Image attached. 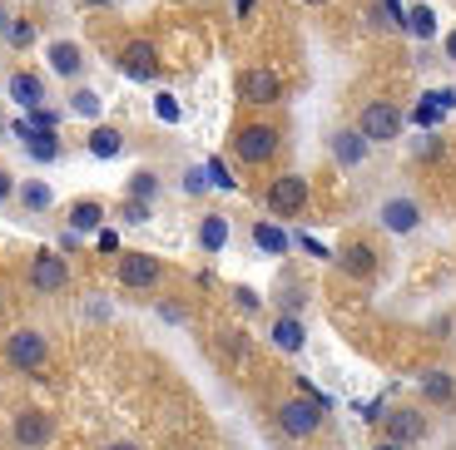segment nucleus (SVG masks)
<instances>
[{"label":"nucleus","mask_w":456,"mask_h":450,"mask_svg":"<svg viewBox=\"0 0 456 450\" xmlns=\"http://www.w3.org/2000/svg\"><path fill=\"white\" fill-rule=\"evenodd\" d=\"M402 125H407V114H402L397 104H387V100L362 104V114H357V134H362L367 144H397Z\"/></svg>","instance_id":"obj_1"},{"label":"nucleus","mask_w":456,"mask_h":450,"mask_svg":"<svg viewBox=\"0 0 456 450\" xmlns=\"http://www.w3.org/2000/svg\"><path fill=\"white\" fill-rule=\"evenodd\" d=\"M0 357L11 361L15 372H40L50 361V342H45V332H35V326H15L11 337H5V347H0Z\"/></svg>","instance_id":"obj_2"},{"label":"nucleus","mask_w":456,"mask_h":450,"mask_svg":"<svg viewBox=\"0 0 456 450\" xmlns=\"http://www.w3.org/2000/svg\"><path fill=\"white\" fill-rule=\"evenodd\" d=\"M278 144H283V134L273 125H258V119L233 129V154H239V164H268L278 154Z\"/></svg>","instance_id":"obj_3"},{"label":"nucleus","mask_w":456,"mask_h":450,"mask_svg":"<svg viewBox=\"0 0 456 450\" xmlns=\"http://www.w3.org/2000/svg\"><path fill=\"white\" fill-rule=\"evenodd\" d=\"M322 411H328V406L313 401V396H293V401L278 406V430H283V436H293V440H308V436H318Z\"/></svg>","instance_id":"obj_4"},{"label":"nucleus","mask_w":456,"mask_h":450,"mask_svg":"<svg viewBox=\"0 0 456 450\" xmlns=\"http://www.w3.org/2000/svg\"><path fill=\"white\" fill-rule=\"evenodd\" d=\"M308 179L303 173H278L273 183H268V193H263V203H268V213L273 218H293L308 208Z\"/></svg>","instance_id":"obj_5"},{"label":"nucleus","mask_w":456,"mask_h":450,"mask_svg":"<svg viewBox=\"0 0 456 450\" xmlns=\"http://www.w3.org/2000/svg\"><path fill=\"white\" fill-rule=\"evenodd\" d=\"M11 440H15V450H50V440H55V416L40 411V406H30V411L15 416Z\"/></svg>","instance_id":"obj_6"},{"label":"nucleus","mask_w":456,"mask_h":450,"mask_svg":"<svg viewBox=\"0 0 456 450\" xmlns=\"http://www.w3.org/2000/svg\"><path fill=\"white\" fill-rule=\"evenodd\" d=\"M159 277H164V262L154 253H125L119 258V282L129 293H149V287H159Z\"/></svg>","instance_id":"obj_7"},{"label":"nucleus","mask_w":456,"mask_h":450,"mask_svg":"<svg viewBox=\"0 0 456 450\" xmlns=\"http://www.w3.org/2000/svg\"><path fill=\"white\" fill-rule=\"evenodd\" d=\"M239 100L243 104H278L283 100V79H278V69H263V65L243 69L239 75Z\"/></svg>","instance_id":"obj_8"},{"label":"nucleus","mask_w":456,"mask_h":450,"mask_svg":"<svg viewBox=\"0 0 456 450\" xmlns=\"http://www.w3.org/2000/svg\"><path fill=\"white\" fill-rule=\"evenodd\" d=\"M114 69L144 84V79H154V75H159V50L149 45V40H129V45L119 50V55H114Z\"/></svg>","instance_id":"obj_9"},{"label":"nucleus","mask_w":456,"mask_h":450,"mask_svg":"<svg viewBox=\"0 0 456 450\" xmlns=\"http://www.w3.org/2000/svg\"><path fill=\"white\" fill-rule=\"evenodd\" d=\"M30 287H35V293H45V297L65 293V287H69L65 258H60V253H35V258H30Z\"/></svg>","instance_id":"obj_10"},{"label":"nucleus","mask_w":456,"mask_h":450,"mask_svg":"<svg viewBox=\"0 0 456 450\" xmlns=\"http://www.w3.org/2000/svg\"><path fill=\"white\" fill-rule=\"evenodd\" d=\"M427 436V416L422 411H411V406H397L382 416V440H397V446H417Z\"/></svg>","instance_id":"obj_11"},{"label":"nucleus","mask_w":456,"mask_h":450,"mask_svg":"<svg viewBox=\"0 0 456 450\" xmlns=\"http://www.w3.org/2000/svg\"><path fill=\"white\" fill-rule=\"evenodd\" d=\"M328 149H332V164H338V169H357L372 144H367V139L357 134V125H353V129H332Z\"/></svg>","instance_id":"obj_12"},{"label":"nucleus","mask_w":456,"mask_h":450,"mask_svg":"<svg viewBox=\"0 0 456 450\" xmlns=\"http://www.w3.org/2000/svg\"><path fill=\"white\" fill-rule=\"evenodd\" d=\"M382 228H387V233H411V228H422V203L417 198H387L382 203Z\"/></svg>","instance_id":"obj_13"},{"label":"nucleus","mask_w":456,"mask_h":450,"mask_svg":"<svg viewBox=\"0 0 456 450\" xmlns=\"http://www.w3.org/2000/svg\"><path fill=\"white\" fill-rule=\"evenodd\" d=\"M11 100L20 104V109H40V104H45V79L35 75V69H15L11 75Z\"/></svg>","instance_id":"obj_14"},{"label":"nucleus","mask_w":456,"mask_h":450,"mask_svg":"<svg viewBox=\"0 0 456 450\" xmlns=\"http://www.w3.org/2000/svg\"><path fill=\"white\" fill-rule=\"evenodd\" d=\"M45 60L60 79H80V69H85V50L75 45V40H55V45L45 50Z\"/></svg>","instance_id":"obj_15"},{"label":"nucleus","mask_w":456,"mask_h":450,"mask_svg":"<svg viewBox=\"0 0 456 450\" xmlns=\"http://www.w3.org/2000/svg\"><path fill=\"white\" fill-rule=\"evenodd\" d=\"M338 268L347 272V277H372L377 272V253H372V243H347V248L338 253Z\"/></svg>","instance_id":"obj_16"},{"label":"nucleus","mask_w":456,"mask_h":450,"mask_svg":"<svg viewBox=\"0 0 456 450\" xmlns=\"http://www.w3.org/2000/svg\"><path fill=\"white\" fill-rule=\"evenodd\" d=\"M273 347L278 351H303V347H308V326H303V322H297V317H278V322H273Z\"/></svg>","instance_id":"obj_17"},{"label":"nucleus","mask_w":456,"mask_h":450,"mask_svg":"<svg viewBox=\"0 0 456 450\" xmlns=\"http://www.w3.org/2000/svg\"><path fill=\"white\" fill-rule=\"evenodd\" d=\"M104 223V203L100 198H80L69 208V233H100Z\"/></svg>","instance_id":"obj_18"},{"label":"nucleus","mask_w":456,"mask_h":450,"mask_svg":"<svg viewBox=\"0 0 456 450\" xmlns=\"http://www.w3.org/2000/svg\"><path fill=\"white\" fill-rule=\"evenodd\" d=\"M253 243H258L268 258H283V253L293 248V237H288L278 223H268V218H263V223H253Z\"/></svg>","instance_id":"obj_19"},{"label":"nucleus","mask_w":456,"mask_h":450,"mask_svg":"<svg viewBox=\"0 0 456 450\" xmlns=\"http://www.w3.org/2000/svg\"><path fill=\"white\" fill-rule=\"evenodd\" d=\"M422 396L432 406H452L456 401V376L452 372H422Z\"/></svg>","instance_id":"obj_20"},{"label":"nucleus","mask_w":456,"mask_h":450,"mask_svg":"<svg viewBox=\"0 0 456 450\" xmlns=\"http://www.w3.org/2000/svg\"><path fill=\"white\" fill-rule=\"evenodd\" d=\"M15 198H20V208H25V213H45L50 203H55V193H50V183L25 179L20 189H15Z\"/></svg>","instance_id":"obj_21"},{"label":"nucleus","mask_w":456,"mask_h":450,"mask_svg":"<svg viewBox=\"0 0 456 450\" xmlns=\"http://www.w3.org/2000/svg\"><path fill=\"white\" fill-rule=\"evenodd\" d=\"M224 243H228V218L224 213H204V223H199V248L224 253Z\"/></svg>","instance_id":"obj_22"},{"label":"nucleus","mask_w":456,"mask_h":450,"mask_svg":"<svg viewBox=\"0 0 456 450\" xmlns=\"http://www.w3.org/2000/svg\"><path fill=\"white\" fill-rule=\"evenodd\" d=\"M119 149H125V134L114 125H94V134H90V154L94 158H119Z\"/></svg>","instance_id":"obj_23"},{"label":"nucleus","mask_w":456,"mask_h":450,"mask_svg":"<svg viewBox=\"0 0 456 450\" xmlns=\"http://www.w3.org/2000/svg\"><path fill=\"white\" fill-rule=\"evenodd\" d=\"M407 30L417 35V40H432L436 35V11L427 5V0H417V5L407 11Z\"/></svg>","instance_id":"obj_24"},{"label":"nucleus","mask_w":456,"mask_h":450,"mask_svg":"<svg viewBox=\"0 0 456 450\" xmlns=\"http://www.w3.org/2000/svg\"><path fill=\"white\" fill-rule=\"evenodd\" d=\"M25 154H30L35 164H55V158H60V139L55 134H30V139H25Z\"/></svg>","instance_id":"obj_25"},{"label":"nucleus","mask_w":456,"mask_h":450,"mask_svg":"<svg viewBox=\"0 0 456 450\" xmlns=\"http://www.w3.org/2000/svg\"><path fill=\"white\" fill-rule=\"evenodd\" d=\"M129 198H139V203H154V198H159V173L139 169L134 179H129Z\"/></svg>","instance_id":"obj_26"},{"label":"nucleus","mask_w":456,"mask_h":450,"mask_svg":"<svg viewBox=\"0 0 456 450\" xmlns=\"http://www.w3.org/2000/svg\"><path fill=\"white\" fill-rule=\"evenodd\" d=\"M100 109H104V104H100V94H94V90H75V94H69V114H80V119H100Z\"/></svg>","instance_id":"obj_27"},{"label":"nucleus","mask_w":456,"mask_h":450,"mask_svg":"<svg viewBox=\"0 0 456 450\" xmlns=\"http://www.w3.org/2000/svg\"><path fill=\"white\" fill-rule=\"evenodd\" d=\"M411 125H417V129H427V134H432V129L442 125V109L422 100V104H417V109H411Z\"/></svg>","instance_id":"obj_28"},{"label":"nucleus","mask_w":456,"mask_h":450,"mask_svg":"<svg viewBox=\"0 0 456 450\" xmlns=\"http://www.w3.org/2000/svg\"><path fill=\"white\" fill-rule=\"evenodd\" d=\"M30 129H35V134H55V129H60V114L50 109V104H40V109L30 114Z\"/></svg>","instance_id":"obj_29"},{"label":"nucleus","mask_w":456,"mask_h":450,"mask_svg":"<svg viewBox=\"0 0 456 450\" xmlns=\"http://www.w3.org/2000/svg\"><path fill=\"white\" fill-rule=\"evenodd\" d=\"M154 114H159L164 125H179V100H174V94H154Z\"/></svg>","instance_id":"obj_30"},{"label":"nucleus","mask_w":456,"mask_h":450,"mask_svg":"<svg viewBox=\"0 0 456 450\" xmlns=\"http://www.w3.org/2000/svg\"><path fill=\"white\" fill-rule=\"evenodd\" d=\"M5 40H11V45H15V50H25V45H30V40H35V30H30V20H15V25H11V30H5Z\"/></svg>","instance_id":"obj_31"},{"label":"nucleus","mask_w":456,"mask_h":450,"mask_svg":"<svg viewBox=\"0 0 456 450\" xmlns=\"http://www.w3.org/2000/svg\"><path fill=\"white\" fill-rule=\"evenodd\" d=\"M149 213H154V203H139V198H125V218H129V223H149Z\"/></svg>","instance_id":"obj_32"},{"label":"nucleus","mask_w":456,"mask_h":450,"mask_svg":"<svg viewBox=\"0 0 456 450\" xmlns=\"http://www.w3.org/2000/svg\"><path fill=\"white\" fill-rule=\"evenodd\" d=\"M382 15H387L397 30H407V5H402V0H382Z\"/></svg>","instance_id":"obj_33"},{"label":"nucleus","mask_w":456,"mask_h":450,"mask_svg":"<svg viewBox=\"0 0 456 450\" xmlns=\"http://www.w3.org/2000/svg\"><path fill=\"white\" fill-rule=\"evenodd\" d=\"M204 173H208V183H218V189H233V173H224V164H218V158H208Z\"/></svg>","instance_id":"obj_34"},{"label":"nucleus","mask_w":456,"mask_h":450,"mask_svg":"<svg viewBox=\"0 0 456 450\" xmlns=\"http://www.w3.org/2000/svg\"><path fill=\"white\" fill-rule=\"evenodd\" d=\"M422 100H427V104H436L442 114H446V109H456V90H427Z\"/></svg>","instance_id":"obj_35"},{"label":"nucleus","mask_w":456,"mask_h":450,"mask_svg":"<svg viewBox=\"0 0 456 450\" xmlns=\"http://www.w3.org/2000/svg\"><path fill=\"white\" fill-rule=\"evenodd\" d=\"M15 189H20V183H15V173L5 169V164H0V203H11V198H15Z\"/></svg>","instance_id":"obj_36"},{"label":"nucleus","mask_w":456,"mask_h":450,"mask_svg":"<svg viewBox=\"0 0 456 450\" xmlns=\"http://www.w3.org/2000/svg\"><path fill=\"white\" fill-rule=\"evenodd\" d=\"M233 302H239L243 312H258V293H253V287H239V293H233Z\"/></svg>","instance_id":"obj_37"},{"label":"nucleus","mask_w":456,"mask_h":450,"mask_svg":"<svg viewBox=\"0 0 456 450\" xmlns=\"http://www.w3.org/2000/svg\"><path fill=\"white\" fill-rule=\"evenodd\" d=\"M297 243H303V248H308L313 258H322V262H328V258H338V253H332V248H322L318 237H297Z\"/></svg>","instance_id":"obj_38"},{"label":"nucleus","mask_w":456,"mask_h":450,"mask_svg":"<svg viewBox=\"0 0 456 450\" xmlns=\"http://www.w3.org/2000/svg\"><path fill=\"white\" fill-rule=\"evenodd\" d=\"M183 189H189V193H204V189H208V173H204V169H194L189 179H183Z\"/></svg>","instance_id":"obj_39"},{"label":"nucleus","mask_w":456,"mask_h":450,"mask_svg":"<svg viewBox=\"0 0 456 450\" xmlns=\"http://www.w3.org/2000/svg\"><path fill=\"white\" fill-rule=\"evenodd\" d=\"M417 154H422V158H436V154H442V139H436V134H427L422 144H417Z\"/></svg>","instance_id":"obj_40"},{"label":"nucleus","mask_w":456,"mask_h":450,"mask_svg":"<svg viewBox=\"0 0 456 450\" xmlns=\"http://www.w3.org/2000/svg\"><path fill=\"white\" fill-rule=\"evenodd\" d=\"M100 253H119V233H110V228H100Z\"/></svg>","instance_id":"obj_41"},{"label":"nucleus","mask_w":456,"mask_h":450,"mask_svg":"<svg viewBox=\"0 0 456 450\" xmlns=\"http://www.w3.org/2000/svg\"><path fill=\"white\" fill-rule=\"evenodd\" d=\"M159 317L164 322H183V307L179 302H159Z\"/></svg>","instance_id":"obj_42"},{"label":"nucleus","mask_w":456,"mask_h":450,"mask_svg":"<svg viewBox=\"0 0 456 450\" xmlns=\"http://www.w3.org/2000/svg\"><path fill=\"white\" fill-rule=\"evenodd\" d=\"M253 5H258V0H239V20H248V15H253Z\"/></svg>","instance_id":"obj_43"},{"label":"nucleus","mask_w":456,"mask_h":450,"mask_svg":"<svg viewBox=\"0 0 456 450\" xmlns=\"http://www.w3.org/2000/svg\"><path fill=\"white\" fill-rule=\"evenodd\" d=\"M104 450H139V446H134V440H110Z\"/></svg>","instance_id":"obj_44"},{"label":"nucleus","mask_w":456,"mask_h":450,"mask_svg":"<svg viewBox=\"0 0 456 450\" xmlns=\"http://www.w3.org/2000/svg\"><path fill=\"white\" fill-rule=\"evenodd\" d=\"M11 25H15V20H11V11H5V5H0V35L11 30Z\"/></svg>","instance_id":"obj_45"},{"label":"nucleus","mask_w":456,"mask_h":450,"mask_svg":"<svg viewBox=\"0 0 456 450\" xmlns=\"http://www.w3.org/2000/svg\"><path fill=\"white\" fill-rule=\"evenodd\" d=\"M446 60H456V30L446 35Z\"/></svg>","instance_id":"obj_46"},{"label":"nucleus","mask_w":456,"mask_h":450,"mask_svg":"<svg viewBox=\"0 0 456 450\" xmlns=\"http://www.w3.org/2000/svg\"><path fill=\"white\" fill-rule=\"evenodd\" d=\"M372 450H411V446H397V440H382V446H372Z\"/></svg>","instance_id":"obj_47"},{"label":"nucleus","mask_w":456,"mask_h":450,"mask_svg":"<svg viewBox=\"0 0 456 450\" xmlns=\"http://www.w3.org/2000/svg\"><path fill=\"white\" fill-rule=\"evenodd\" d=\"M80 5H94V11H104V5H114V0H80Z\"/></svg>","instance_id":"obj_48"},{"label":"nucleus","mask_w":456,"mask_h":450,"mask_svg":"<svg viewBox=\"0 0 456 450\" xmlns=\"http://www.w3.org/2000/svg\"><path fill=\"white\" fill-rule=\"evenodd\" d=\"M0 139H5V114H0Z\"/></svg>","instance_id":"obj_49"},{"label":"nucleus","mask_w":456,"mask_h":450,"mask_svg":"<svg viewBox=\"0 0 456 450\" xmlns=\"http://www.w3.org/2000/svg\"><path fill=\"white\" fill-rule=\"evenodd\" d=\"M303 5H328V0H303Z\"/></svg>","instance_id":"obj_50"},{"label":"nucleus","mask_w":456,"mask_h":450,"mask_svg":"<svg viewBox=\"0 0 456 450\" xmlns=\"http://www.w3.org/2000/svg\"><path fill=\"white\" fill-rule=\"evenodd\" d=\"M0 307H5V297H0Z\"/></svg>","instance_id":"obj_51"}]
</instances>
